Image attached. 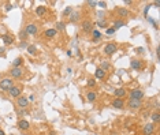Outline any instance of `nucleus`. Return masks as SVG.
Wrapping results in <instances>:
<instances>
[{
  "mask_svg": "<svg viewBox=\"0 0 160 135\" xmlns=\"http://www.w3.org/2000/svg\"><path fill=\"white\" fill-rule=\"evenodd\" d=\"M103 51H104V53H106V55H108V56H109V55H114L118 51V45L115 42H108V44L104 45Z\"/></svg>",
  "mask_w": 160,
  "mask_h": 135,
  "instance_id": "obj_1",
  "label": "nucleus"
},
{
  "mask_svg": "<svg viewBox=\"0 0 160 135\" xmlns=\"http://www.w3.org/2000/svg\"><path fill=\"white\" fill-rule=\"evenodd\" d=\"M12 86H14V82H12L11 78H3L2 81H0V89H2V90L8 91Z\"/></svg>",
  "mask_w": 160,
  "mask_h": 135,
  "instance_id": "obj_2",
  "label": "nucleus"
},
{
  "mask_svg": "<svg viewBox=\"0 0 160 135\" xmlns=\"http://www.w3.org/2000/svg\"><path fill=\"white\" fill-rule=\"evenodd\" d=\"M129 94H130V98H133V100H140V101L144 98V96H145L144 90H141V89H134Z\"/></svg>",
  "mask_w": 160,
  "mask_h": 135,
  "instance_id": "obj_3",
  "label": "nucleus"
},
{
  "mask_svg": "<svg viewBox=\"0 0 160 135\" xmlns=\"http://www.w3.org/2000/svg\"><path fill=\"white\" fill-rule=\"evenodd\" d=\"M21 91H22V89H21V86H12L11 89L8 90V94L12 97V98H18V97H21Z\"/></svg>",
  "mask_w": 160,
  "mask_h": 135,
  "instance_id": "obj_4",
  "label": "nucleus"
},
{
  "mask_svg": "<svg viewBox=\"0 0 160 135\" xmlns=\"http://www.w3.org/2000/svg\"><path fill=\"white\" fill-rule=\"evenodd\" d=\"M10 75H11V78L19 79V78H22V75H23V70H22L21 67H14V68L10 71Z\"/></svg>",
  "mask_w": 160,
  "mask_h": 135,
  "instance_id": "obj_5",
  "label": "nucleus"
},
{
  "mask_svg": "<svg viewBox=\"0 0 160 135\" xmlns=\"http://www.w3.org/2000/svg\"><path fill=\"white\" fill-rule=\"evenodd\" d=\"M25 31H26L28 36H34V34H37L38 27L34 25V23H29V25L26 26V29H25Z\"/></svg>",
  "mask_w": 160,
  "mask_h": 135,
  "instance_id": "obj_6",
  "label": "nucleus"
},
{
  "mask_svg": "<svg viewBox=\"0 0 160 135\" xmlns=\"http://www.w3.org/2000/svg\"><path fill=\"white\" fill-rule=\"evenodd\" d=\"M81 29L82 31H85V33H90V31L93 30V25L90 21H84L82 25H81Z\"/></svg>",
  "mask_w": 160,
  "mask_h": 135,
  "instance_id": "obj_7",
  "label": "nucleus"
},
{
  "mask_svg": "<svg viewBox=\"0 0 160 135\" xmlns=\"http://www.w3.org/2000/svg\"><path fill=\"white\" fill-rule=\"evenodd\" d=\"M155 132V124L153 123H148L144 126V135H152Z\"/></svg>",
  "mask_w": 160,
  "mask_h": 135,
  "instance_id": "obj_8",
  "label": "nucleus"
},
{
  "mask_svg": "<svg viewBox=\"0 0 160 135\" xmlns=\"http://www.w3.org/2000/svg\"><path fill=\"white\" fill-rule=\"evenodd\" d=\"M127 104H129V108H131V109H138V108H141L142 102L140 100H133V98H130Z\"/></svg>",
  "mask_w": 160,
  "mask_h": 135,
  "instance_id": "obj_9",
  "label": "nucleus"
},
{
  "mask_svg": "<svg viewBox=\"0 0 160 135\" xmlns=\"http://www.w3.org/2000/svg\"><path fill=\"white\" fill-rule=\"evenodd\" d=\"M17 105H18L19 108H26V107L29 105V100H28L26 97L21 96V97H18V100H17Z\"/></svg>",
  "mask_w": 160,
  "mask_h": 135,
  "instance_id": "obj_10",
  "label": "nucleus"
},
{
  "mask_svg": "<svg viewBox=\"0 0 160 135\" xmlns=\"http://www.w3.org/2000/svg\"><path fill=\"white\" fill-rule=\"evenodd\" d=\"M126 94H127V91H126V89H123V87H121V89H116V90L114 91L115 98H123Z\"/></svg>",
  "mask_w": 160,
  "mask_h": 135,
  "instance_id": "obj_11",
  "label": "nucleus"
},
{
  "mask_svg": "<svg viewBox=\"0 0 160 135\" xmlns=\"http://www.w3.org/2000/svg\"><path fill=\"white\" fill-rule=\"evenodd\" d=\"M125 104H126V102H125L122 98H115V100L112 101V107H114V108H118V109H122V108L125 107Z\"/></svg>",
  "mask_w": 160,
  "mask_h": 135,
  "instance_id": "obj_12",
  "label": "nucleus"
},
{
  "mask_svg": "<svg viewBox=\"0 0 160 135\" xmlns=\"http://www.w3.org/2000/svg\"><path fill=\"white\" fill-rule=\"evenodd\" d=\"M106 71L104 70H101L100 67L99 68H96V71H94V79H103L104 76H106Z\"/></svg>",
  "mask_w": 160,
  "mask_h": 135,
  "instance_id": "obj_13",
  "label": "nucleus"
},
{
  "mask_svg": "<svg viewBox=\"0 0 160 135\" xmlns=\"http://www.w3.org/2000/svg\"><path fill=\"white\" fill-rule=\"evenodd\" d=\"M18 127L21 130H29L30 128V123L28 120H25V119H22V120L18 122Z\"/></svg>",
  "mask_w": 160,
  "mask_h": 135,
  "instance_id": "obj_14",
  "label": "nucleus"
},
{
  "mask_svg": "<svg viewBox=\"0 0 160 135\" xmlns=\"http://www.w3.org/2000/svg\"><path fill=\"white\" fill-rule=\"evenodd\" d=\"M2 40H3V42L6 44V45H11V44H14V37L12 36H10V34H4L3 37H2Z\"/></svg>",
  "mask_w": 160,
  "mask_h": 135,
  "instance_id": "obj_15",
  "label": "nucleus"
},
{
  "mask_svg": "<svg viewBox=\"0 0 160 135\" xmlns=\"http://www.w3.org/2000/svg\"><path fill=\"white\" fill-rule=\"evenodd\" d=\"M130 64H131V68L133 70H135V71H140L141 68H142V63L140 61V60H131V63H130Z\"/></svg>",
  "mask_w": 160,
  "mask_h": 135,
  "instance_id": "obj_16",
  "label": "nucleus"
},
{
  "mask_svg": "<svg viewBox=\"0 0 160 135\" xmlns=\"http://www.w3.org/2000/svg\"><path fill=\"white\" fill-rule=\"evenodd\" d=\"M86 98H88V101H89V102H93V101H96V98H97V93L93 91V90L88 91L86 93Z\"/></svg>",
  "mask_w": 160,
  "mask_h": 135,
  "instance_id": "obj_17",
  "label": "nucleus"
},
{
  "mask_svg": "<svg viewBox=\"0 0 160 135\" xmlns=\"http://www.w3.org/2000/svg\"><path fill=\"white\" fill-rule=\"evenodd\" d=\"M56 33H58V30L55 29V27L48 29V30H45V37L47 38H53L55 36H56Z\"/></svg>",
  "mask_w": 160,
  "mask_h": 135,
  "instance_id": "obj_18",
  "label": "nucleus"
},
{
  "mask_svg": "<svg viewBox=\"0 0 160 135\" xmlns=\"http://www.w3.org/2000/svg\"><path fill=\"white\" fill-rule=\"evenodd\" d=\"M47 12V7L45 6H38L37 8H36V14H37V17H43V15Z\"/></svg>",
  "mask_w": 160,
  "mask_h": 135,
  "instance_id": "obj_19",
  "label": "nucleus"
},
{
  "mask_svg": "<svg viewBox=\"0 0 160 135\" xmlns=\"http://www.w3.org/2000/svg\"><path fill=\"white\" fill-rule=\"evenodd\" d=\"M118 15L119 17H122V18H126V17H129V10H126V8H118Z\"/></svg>",
  "mask_w": 160,
  "mask_h": 135,
  "instance_id": "obj_20",
  "label": "nucleus"
},
{
  "mask_svg": "<svg viewBox=\"0 0 160 135\" xmlns=\"http://www.w3.org/2000/svg\"><path fill=\"white\" fill-rule=\"evenodd\" d=\"M92 36H93V41H99V40L101 38V33L99 30H96V29L92 30Z\"/></svg>",
  "mask_w": 160,
  "mask_h": 135,
  "instance_id": "obj_21",
  "label": "nucleus"
},
{
  "mask_svg": "<svg viewBox=\"0 0 160 135\" xmlns=\"http://www.w3.org/2000/svg\"><path fill=\"white\" fill-rule=\"evenodd\" d=\"M100 68H101V70H104V71L107 73V71L111 68V64H109L108 61H101V66H100Z\"/></svg>",
  "mask_w": 160,
  "mask_h": 135,
  "instance_id": "obj_22",
  "label": "nucleus"
},
{
  "mask_svg": "<svg viewBox=\"0 0 160 135\" xmlns=\"http://www.w3.org/2000/svg\"><path fill=\"white\" fill-rule=\"evenodd\" d=\"M71 14H73V7H67V8L62 12V15H63V17H70Z\"/></svg>",
  "mask_w": 160,
  "mask_h": 135,
  "instance_id": "obj_23",
  "label": "nucleus"
},
{
  "mask_svg": "<svg viewBox=\"0 0 160 135\" xmlns=\"http://www.w3.org/2000/svg\"><path fill=\"white\" fill-rule=\"evenodd\" d=\"M55 29L63 31V30L66 29V23H65V22H58V23H56V27H55Z\"/></svg>",
  "mask_w": 160,
  "mask_h": 135,
  "instance_id": "obj_24",
  "label": "nucleus"
},
{
  "mask_svg": "<svg viewBox=\"0 0 160 135\" xmlns=\"http://www.w3.org/2000/svg\"><path fill=\"white\" fill-rule=\"evenodd\" d=\"M23 64V59L22 57H17L14 60V67H21Z\"/></svg>",
  "mask_w": 160,
  "mask_h": 135,
  "instance_id": "obj_25",
  "label": "nucleus"
},
{
  "mask_svg": "<svg viewBox=\"0 0 160 135\" xmlns=\"http://www.w3.org/2000/svg\"><path fill=\"white\" fill-rule=\"evenodd\" d=\"M152 122H153V123H159V120H160V113L159 112H155L153 115H152Z\"/></svg>",
  "mask_w": 160,
  "mask_h": 135,
  "instance_id": "obj_26",
  "label": "nucleus"
},
{
  "mask_svg": "<svg viewBox=\"0 0 160 135\" xmlns=\"http://www.w3.org/2000/svg\"><path fill=\"white\" fill-rule=\"evenodd\" d=\"M78 19H79V14L78 12H73V14L70 15V21L71 22H77Z\"/></svg>",
  "mask_w": 160,
  "mask_h": 135,
  "instance_id": "obj_27",
  "label": "nucleus"
},
{
  "mask_svg": "<svg viewBox=\"0 0 160 135\" xmlns=\"http://www.w3.org/2000/svg\"><path fill=\"white\" fill-rule=\"evenodd\" d=\"M126 23L123 22V21H116L115 23H114V29L116 30V29H119V27H122V26H125Z\"/></svg>",
  "mask_w": 160,
  "mask_h": 135,
  "instance_id": "obj_28",
  "label": "nucleus"
},
{
  "mask_svg": "<svg viewBox=\"0 0 160 135\" xmlns=\"http://www.w3.org/2000/svg\"><path fill=\"white\" fill-rule=\"evenodd\" d=\"M36 52L37 51H36V46L34 45H29L28 46V53L29 55H36Z\"/></svg>",
  "mask_w": 160,
  "mask_h": 135,
  "instance_id": "obj_29",
  "label": "nucleus"
},
{
  "mask_svg": "<svg viewBox=\"0 0 160 135\" xmlns=\"http://www.w3.org/2000/svg\"><path fill=\"white\" fill-rule=\"evenodd\" d=\"M88 87H94L96 86V79L94 78H90V79H88Z\"/></svg>",
  "mask_w": 160,
  "mask_h": 135,
  "instance_id": "obj_30",
  "label": "nucleus"
},
{
  "mask_svg": "<svg viewBox=\"0 0 160 135\" xmlns=\"http://www.w3.org/2000/svg\"><path fill=\"white\" fill-rule=\"evenodd\" d=\"M97 26H100V27H107V21H104V19H99Z\"/></svg>",
  "mask_w": 160,
  "mask_h": 135,
  "instance_id": "obj_31",
  "label": "nucleus"
},
{
  "mask_svg": "<svg viewBox=\"0 0 160 135\" xmlns=\"http://www.w3.org/2000/svg\"><path fill=\"white\" fill-rule=\"evenodd\" d=\"M106 33H107L108 36H111V34H114V33H115V29H114V27H109V29L106 30Z\"/></svg>",
  "mask_w": 160,
  "mask_h": 135,
  "instance_id": "obj_32",
  "label": "nucleus"
},
{
  "mask_svg": "<svg viewBox=\"0 0 160 135\" xmlns=\"http://www.w3.org/2000/svg\"><path fill=\"white\" fill-rule=\"evenodd\" d=\"M97 6L101 7V8H107V3L106 2H97Z\"/></svg>",
  "mask_w": 160,
  "mask_h": 135,
  "instance_id": "obj_33",
  "label": "nucleus"
},
{
  "mask_svg": "<svg viewBox=\"0 0 160 135\" xmlns=\"http://www.w3.org/2000/svg\"><path fill=\"white\" fill-rule=\"evenodd\" d=\"M86 4L89 7H92V8H94V7L97 6V2H86Z\"/></svg>",
  "mask_w": 160,
  "mask_h": 135,
  "instance_id": "obj_34",
  "label": "nucleus"
},
{
  "mask_svg": "<svg viewBox=\"0 0 160 135\" xmlns=\"http://www.w3.org/2000/svg\"><path fill=\"white\" fill-rule=\"evenodd\" d=\"M26 37H28V34H26V31L25 30H22L21 31V40L23 41V40H26Z\"/></svg>",
  "mask_w": 160,
  "mask_h": 135,
  "instance_id": "obj_35",
  "label": "nucleus"
},
{
  "mask_svg": "<svg viewBox=\"0 0 160 135\" xmlns=\"http://www.w3.org/2000/svg\"><path fill=\"white\" fill-rule=\"evenodd\" d=\"M149 8H150V4H148V6L145 7V10H144V14H145V15L148 14V11H149Z\"/></svg>",
  "mask_w": 160,
  "mask_h": 135,
  "instance_id": "obj_36",
  "label": "nucleus"
},
{
  "mask_svg": "<svg viewBox=\"0 0 160 135\" xmlns=\"http://www.w3.org/2000/svg\"><path fill=\"white\" fill-rule=\"evenodd\" d=\"M11 8H12V6H11V4H7V6H6V10H7V11H10Z\"/></svg>",
  "mask_w": 160,
  "mask_h": 135,
  "instance_id": "obj_37",
  "label": "nucleus"
},
{
  "mask_svg": "<svg viewBox=\"0 0 160 135\" xmlns=\"http://www.w3.org/2000/svg\"><path fill=\"white\" fill-rule=\"evenodd\" d=\"M133 2H131V0H125V4H131Z\"/></svg>",
  "mask_w": 160,
  "mask_h": 135,
  "instance_id": "obj_38",
  "label": "nucleus"
},
{
  "mask_svg": "<svg viewBox=\"0 0 160 135\" xmlns=\"http://www.w3.org/2000/svg\"><path fill=\"white\" fill-rule=\"evenodd\" d=\"M28 100H29V101H34V96H30Z\"/></svg>",
  "mask_w": 160,
  "mask_h": 135,
  "instance_id": "obj_39",
  "label": "nucleus"
},
{
  "mask_svg": "<svg viewBox=\"0 0 160 135\" xmlns=\"http://www.w3.org/2000/svg\"><path fill=\"white\" fill-rule=\"evenodd\" d=\"M0 135H6V132H4V131H3L2 128H0Z\"/></svg>",
  "mask_w": 160,
  "mask_h": 135,
  "instance_id": "obj_40",
  "label": "nucleus"
},
{
  "mask_svg": "<svg viewBox=\"0 0 160 135\" xmlns=\"http://www.w3.org/2000/svg\"><path fill=\"white\" fill-rule=\"evenodd\" d=\"M51 135H56V134H55V132H53V134H51Z\"/></svg>",
  "mask_w": 160,
  "mask_h": 135,
  "instance_id": "obj_41",
  "label": "nucleus"
}]
</instances>
